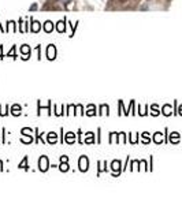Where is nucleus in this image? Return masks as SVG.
<instances>
[{
	"label": "nucleus",
	"mask_w": 182,
	"mask_h": 205,
	"mask_svg": "<svg viewBox=\"0 0 182 205\" xmlns=\"http://www.w3.org/2000/svg\"><path fill=\"white\" fill-rule=\"evenodd\" d=\"M48 168H50V161H48V157L43 155L39 159V169L41 172H45Z\"/></svg>",
	"instance_id": "1"
},
{
	"label": "nucleus",
	"mask_w": 182,
	"mask_h": 205,
	"mask_svg": "<svg viewBox=\"0 0 182 205\" xmlns=\"http://www.w3.org/2000/svg\"><path fill=\"white\" fill-rule=\"evenodd\" d=\"M78 167H80V171L81 172H85L89 169V160L86 156H81L80 161H78Z\"/></svg>",
	"instance_id": "2"
},
{
	"label": "nucleus",
	"mask_w": 182,
	"mask_h": 205,
	"mask_svg": "<svg viewBox=\"0 0 182 205\" xmlns=\"http://www.w3.org/2000/svg\"><path fill=\"white\" fill-rule=\"evenodd\" d=\"M47 57L50 60H53L56 57V48H55V45H53V44H50V45H48V48H47Z\"/></svg>",
	"instance_id": "3"
},
{
	"label": "nucleus",
	"mask_w": 182,
	"mask_h": 205,
	"mask_svg": "<svg viewBox=\"0 0 182 205\" xmlns=\"http://www.w3.org/2000/svg\"><path fill=\"white\" fill-rule=\"evenodd\" d=\"M111 169L115 172L114 175L121 174V172H122V169H121V161H119V160H114L112 163H111Z\"/></svg>",
	"instance_id": "4"
},
{
	"label": "nucleus",
	"mask_w": 182,
	"mask_h": 205,
	"mask_svg": "<svg viewBox=\"0 0 182 205\" xmlns=\"http://www.w3.org/2000/svg\"><path fill=\"white\" fill-rule=\"evenodd\" d=\"M40 29H41V23H40L39 21H34V19H32V26H30V32L33 33H39Z\"/></svg>",
	"instance_id": "5"
},
{
	"label": "nucleus",
	"mask_w": 182,
	"mask_h": 205,
	"mask_svg": "<svg viewBox=\"0 0 182 205\" xmlns=\"http://www.w3.org/2000/svg\"><path fill=\"white\" fill-rule=\"evenodd\" d=\"M47 135H48V144H51V145H55L56 142H58V134H56V133H53V131H51V133H48Z\"/></svg>",
	"instance_id": "6"
},
{
	"label": "nucleus",
	"mask_w": 182,
	"mask_h": 205,
	"mask_svg": "<svg viewBox=\"0 0 182 205\" xmlns=\"http://www.w3.org/2000/svg\"><path fill=\"white\" fill-rule=\"evenodd\" d=\"M21 53L25 55V56L22 57L23 60H28L29 56H30V48H29V45H22V48H21Z\"/></svg>",
	"instance_id": "7"
},
{
	"label": "nucleus",
	"mask_w": 182,
	"mask_h": 205,
	"mask_svg": "<svg viewBox=\"0 0 182 205\" xmlns=\"http://www.w3.org/2000/svg\"><path fill=\"white\" fill-rule=\"evenodd\" d=\"M43 27H44V30H45V33H51L53 30V23L51 21H47L44 25H43Z\"/></svg>",
	"instance_id": "8"
},
{
	"label": "nucleus",
	"mask_w": 182,
	"mask_h": 205,
	"mask_svg": "<svg viewBox=\"0 0 182 205\" xmlns=\"http://www.w3.org/2000/svg\"><path fill=\"white\" fill-rule=\"evenodd\" d=\"M56 30H58L59 33H63L64 30H66V22H64V21H59L58 23H56Z\"/></svg>",
	"instance_id": "9"
},
{
	"label": "nucleus",
	"mask_w": 182,
	"mask_h": 205,
	"mask_svg": "<svg viewBox=\"0 0 182 205\" xmlns=\"http://www.w3.org/2000/svg\"><path fill=\"white\" fill-rule=\"evenodd\" d=\"M21 111H22V108H21L18 104H15V105H12V108H11V114L14 115V116H19L21 115Z\"/></svg>",
	"instance_id": "10"
},
{
	"label": "nucleus",
	"mask_w": 182,
	"mask_h": 205,
	"mask_svg": "<svg viewBox=\"0 0 182 205\" xmlns=\"http://www.w3.org/2000/svg\"><path fill=\"white\" fill-rule=\"evenodd\" d=\"M108 114H110V107H108L107 104H103V105H100L99 115H108Z\"/></svg>",
	"instance_id": "11"
},
{
	"label": "nucleus",
	"mask_w": 182,
	"mask_h": 205,
	"mask_svg": "<svg viewBox=\"0 0 182 205\" xmlns=\"http://www.w3.org/2000/svg\"><path fill=\"white\" fill-rule=\"evenodd\" d=\"M18 168H19V169L22 168V169H25V171H28V169H29V166H28V157H26V156H25V157H23V160L19 163V166H18Z\"/></svg>",
	"instance_id": "12"
},
{
	"label": "nucleus",
	"mask_w": 182,
	"mask_h": 205,
	"mask_svg": "<svg viewBox=\"0 0 182 205\" xmlns=\"http://www.w3.org/2000/svg\"><path fill=\"white\" fill-rule=\"evenodd\" d=\"M75 141V134L74 133H67L66 135V142L67 144H73Z\"/></svg>",
	"instance_id": "13"
},
{
	"label": "nucleus",
	"mask_w": 182,
	"mask_h": 205,
	"mask_svg": "<svg viewBox=\"0 0 182 205\" xmlns=\"http://www.w3.org/2000/svg\"><path fill=\"white\" fill-rule=\"evenodd\" d=\"M59 169H60L62 172L69 171V164H67V161H60V164H59Z\"/></svg>",
	"instance_id": "14"
},
{
	"label": "nucleus",
	"mask_w": 182,
	"mask_h": 205,
	"mask_svg": "<svg viewBox=\"0 0 182 205\" xmlns=\"http://www.w3.org/2000/svg\"><path fill=\"white\" fill-rule=\"evenodd\" d=\"M119 135H121V133H111V137H110V142L111 144H115V142H118L119 139H116V138H119Z\"/></svg>",
	"instance_id": "15"
},
{
	"label": "nucleus",
	"mask_w": 182,
	"mask_h": 205,
	"mask_svg": "<svg viewBox=\"0 0 182 205\" xmlns=\"http://www.w3.org/2000/svg\"><path fill=\"white\" fill-rule=\"evenodd\" d=\"M86 115H88V116H94V115H96V112H94V105H89V109L86 111Z\"/></svg>",
	"instance_id": "16"
},
{
	"label": "nucleus",
	"mask_w": 182,
	"mask_h": 205,
	"mask_svg": "<svg viewBox=\"0 0 182 205\" xmlns=\"http://www.w3.org/2000/svg\"><path fill=\"white\" fill-rule=\"evenodd\" d=\"M153 141L156 142V144H159L160 141H162V133H156L153 137Z\"/></svg>",
	"instance_id": "17"
},
{
	"label": "nucleus",
	"mask_w": 182,
	"mask_h": 205,
	"mask_svg": "<svg viewBox=\"0 0 182 205\" xmlns=\"http://www.w3.org/2000/svg\"><path fill=\"white\" fill-rule=\"evenodd\" d=\"M100 166H101V167H100V168H99V171H97V174H100V172H101V171H105V169H107V168H105V164H107V163H105V161H100Z\"/></svg>",
	"instance_id": "18"
},
{
	"label": "nucleus",
	"mask_w": 182,
	"mask_h": 205,
	"mask_svg": "<svg viewBox=\"0 0 182 205\" xmlns=\"http://www.w3.org/2000/svg\"><path fill=\"white\" fill-rule=\"evenodd\" d=\"M7 56H11V57H14V59H17V55H15V46H12L11 48V51L9 52V55H7Z\"/></svg>",
	"instance_id": "19"
},
{
	"label": "nucleus",
	"mask_w": 182,
	"mask_h": 205,
	"mask_svg": "<svg viewBox=\"0 0 182 205\" xmlns=\"http://www.w3.org/2000/svg\"><path fill=\"white\" fill-rule=\"evenodd\" d=\"M171 142H178V133L171 134Z\"/></svg>",
	"instance_id": "20"
},
{
	"label": "nucleus",
	"mask_w": 182,
	"mask_h": 205,
	"mask_svg": "<svg viewBox=\"0 0 182 205\" xmlns=\"http://www.w3.org/2000/svg\"><path fill=\"white\" fill-rule=\"evenodd\" d=\"M152 111H153V112H151V114H152V115H155V116H156V115L159 114V112H157V108H156V105H153V107H152Z\"/></svg>",
	"instance_id": "21"
},
{
	"label": "nucleus",
	"mask_w": 182,
	"mask_h": 205,
	"mask_svg": "<svg viewBox=\"0 0 182 205\" xmlns=\"http://www.w3.org/2000/svg\"><path fill=\"white\" fill-rule=\"evenodd\" d=\"M144 135V142H149V138H148V133H143Z\"/></svg>",
	"instance_id": "22"
},
{
	"label": "nucleus",
	"mask_w": 182,
	"mask_h": 205,
	"mask_svg": "<svg viewBox=\"0 0 182 205\" xmlns=\"http://www.w3.org/2000/svg\"><path fill=\"white\" fill-rule=\"evenodd\" d=\"M60 161H69V157H67V156H62Z\"/></svg>",
	"instance_id": "23"
},
{
	"label": "nucleus",
	"mask_w": 182,
	"mask_h": 205,
	"mask_svg": "<svg viewBox=\"0 0 182 205\" xmlns=\"http://www.w3.org/2000/svg\"><path fill=\"white\" fill-rule=\"evenodd\" d=\"M0 59H3V46H0Z\"/></svg>",
	"instance_id": "24"
},
{
	"label": "nucleus",
	"mask_w": 182,
	"mask_h": 205,
	"mask_svg": "<svg viewBox=\"0 0 182 205\" xmlns=\"http://www.w3.org/2000/svg\"><path fill=\"white\" fill-rule=\"evenodd\" d=\"M60 2H62V3H63V4H69V3H70V2H71V0H60Z\"/></svg>",
	"instance_id": "25"
},
{
	"label": "nucleus",
	"mask_w": 182,
	"mask_h": 205,
	"mask_svg": "<svg viewBox=\"0 0 182 205\" xmlns=\"http://www.w3.org/2000/svg\"><path fill=\"white\" fill-rule=\"evenodd\" d=\"M181 114H182V107H181Z\"/></svg>",
	"instance_id": "26"
}]
</instances>
